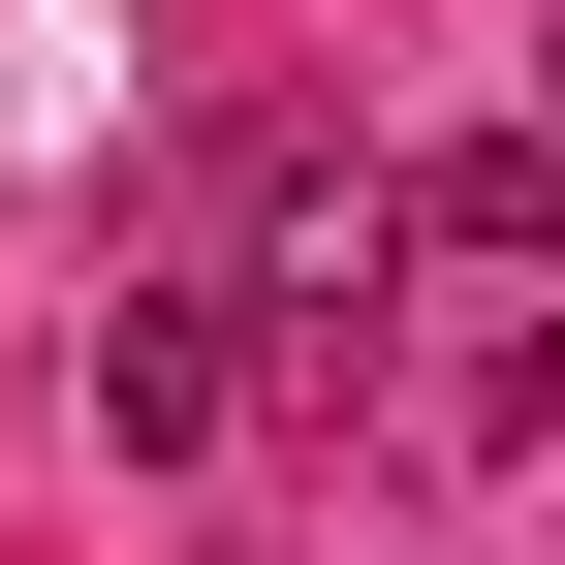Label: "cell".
Here are the masks:
<instances>
[{
    "label": "cell",
    "mask_w": 565,
    "mask_h": 565,
    "mask_svg": "<svg viewBox=\"0 0 565 565\" xmlns=\"http://www.w3.org/2000/svg\"><path fill=\"white\" fill-rule=\"evenodd\" d=\"M252 377H282L252 282H126V315H95V440H126V471H221V440H252Z\"/></svg>",
    "instance_id": "6da1fadb"
},
{
    "label": "cell",
    "mask_w": 565,
    "mask_h": 565,
    "mask_svg": "<svg viewBox=\"0 0 565 565\" xmlns=\"http://www.w3.org/2000/svg\"><path fill=\"white\" fill-rule=\"evenodd\" d=\"M377 252H440V282H565V126H471V158H408V189H377Z\"/></svg>",
    "instance_id": "7a4b0ae2"
}]
</instances>
